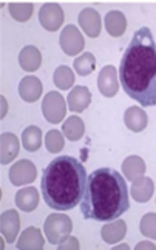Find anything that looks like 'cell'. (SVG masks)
Wrapping results in <instances>:
<instances>
[{
    "label": "cell",
    "mask_w": 156,
    "mask_h": 250,
    "mask_svg": "<svg viewBox=\"0 0 156 250\" xmlns=\"http://www.w3.org/2000/svg\"><path fill=\"white\" fill-rule=\"evenodd\" d=\"M45 244V239L42 236V232L36 227H28L19 236L17 249L30 250V249H42Z\"/></svg>",
    "instance_id": "obj_19"
},
{
    "label": "cell",
    "mask_w": 156,
    "mask_h": 250,
    "mask_svg": "<svg viewBox=\"0 0 156 250\" xmlns=\"http://www.w3.org/2000/svg\"><path fill=\"white\" fill-rule=\"evenodd\" d=\"M39 204V191L34 187H23L16 193V206L22 211H33Z\"/></svg>",
    "instance_id": "obj_21"
},
{
    "label": "cell",
    "mask_w": 156,
    "mask_h": 250,
    "mask_svg": "<svg viewBox=\"0 0 156 250\" xmlns=\"http://www.w3.org/2000/svg\"><path fill=\"white\" fill-rule=\"evenodd\" d=\"M19 63H21L22 70H25L28 73H33V71H36L39 68V66H41L42 54L36 46L26 45V46H23V50L21 51V54H19Z\"/></svg>",
    "instance_id": "obj_18"
},
{
    "label": "cell",
    "mask_w": 156,
    "mask_h": 250,
    "mask_svg": "<svg viewBox=\"0 0 156 250\" xmlns=\"http://www.w3.org/2000/svg\"><path fill=\"white\" fill-rule=\"evenodd\" d=\"M44 230H45V236L48 239V243L57 246L59 243H62L67 236L71 235L73 223L70 216H67L65 213H51L45 219Z\"/></svg>",
    "instance_id": "obj_4"
},
{
    "label": "cell",
    "mask_w": 156,
    "mask_h": 250,
    "mask_svg": "<svg viewBox=\"0 0 156 250\" xmlns=\"http://www.w3.org/2000/svg\"><path fill=\"white\" fill-rule=\"evenodd\" d=\"M79 26L89 37H97L101 34V16L93 8H85L79 13Z\"/></svg>",
    "instance_id": "obj_13"
},
{
    "label": "cell",
    "mask_w": 156,
    "mask_h": 250,
    "mask_svg": "<svg viewBox=\"0 0 156 250\" xmlns=\"http://www.w3.org/2000/svg\"><path fill=\"white\" fill-rule=\"evenodd\" d=\"M0 230H2V235L9 244L16 241V238L19 236V230H21V218H19L16 210L9 208L3 211L2 216H0Z\"/></svg>",
    "instance_id": "obj_10"
},
{
    "label": "cell",
    "mask_w": 156,
    "mask_h": 250,
    "mask_svg": "<svg viewBox=\"0 0 156 250\" xmlns=\"http://www.w3.org/2000/svg\"><path fill=\"white\" fill-rule=\"evenodd\" d=\"M65 146L64 134L57 130H50L45 134V147L50 153H59Z\"/></svg>",
    "instance_id": "obj_28"
},
{
    "label": "cell",
    "mask_w": 156,
    "mask_h": 250,
    "mask_svg": "<svg viewBox=\"0 0 156 250\" xmlns=\"http://www.w3.org/2000/svg\"><path fill=\"white\" fill-rule=\"evenodd\" d=\"M129 207V186L119 171L102 167L89 175L85 193L81 201V211L85 219L109 223L118 219Z\"/></svg>",
    "instance_id": "obj_2"
},
{
    "label": "cell",
    "mask_w": 156,
    "mask_h": 250,
    "mask_svg": "<svg viewBox=\"0 0 156 250\" xmlns=\"http://www.w3.org/2000/svg\"><path fill=\"white\" fill-rule=\"evenodd\" d=\"M91 102V93L84 85H77L70 90L67 98V104L73 113H82Z\"/></svg>",
    "instance_id": "obj_12"
},
{
    "label": "cell",
    "mask_w": 156,
    "mask_h": 250,
    "mask_svg": "<svg viewBox=\"0 0 156 250\" xmlns=\"http://www.w3.org/2000/svg\"><path fill=\"white\" fill-rule=\"evenodd\" d=\"M37 176V168L30 159L17 161L13 167L9 168V181L13 186L22 187L26 184H31Z\"/></svg>",
    "instance_id": "obj_6"
},
{
    "label": "cell",
    "mask_w": 156,
    "mask_h": 250,
    "mask_svg": "<svg viewBox=\"0 0 156 250\" xmlns=\"http://www.w3.org/2000/svg\"><path fill=\"white\" fill-rule=\"evenodd\" d=\"M153 191H155V182H153V179H150L147 176H141L138 179H134L132 184V188H130L132 198L139 204H144V203H147V201H150L153 196Z\"/></svg>",
    "instance_id": "obj_14"
},
{
    "label": "cell",
    "mask_w": 156,
    "mask_h": 250,
    "mask_svg": "<svg viewBox=\"0 0 156 250\" xmlns=\"http://www.w3.org/2000/svg\"><path fill=\"white\" fill-rule=\"evenodd\" d=\"M136 249L138 250H141V249H156V246L150 241H141V243L136 244Z\"/></svg>",
    "instance_id": "obj_31"
},
{
    "label": "cell",
    "mask_w": 156,
    "mask_h": 250,
    "mask_svg": "<svg viewBox=\"0 0 156 250\" xmlns=\"http://www.w3.org/2000/svg\"><path fill=\"white\" fill-rule=\"evenodd\" d=\"M57 247L59 249H79V241L74 238V236H67L62 243L57 244Z\"/></svg>",
    "instance_id": "obj_30"
},
{
    "label": "cell",
    "mask_w": 156,
    "mask_h": 250,
    "mask_svg": "<svg viewBox=\"0 0 156 250\" xmlns=\"http://www.w3.org/2000/svg\"><path fill=\"white\" fill-rule=\"evenodd\" d=\"M67 104L61 93L50 91L45 94L42 101V114L44 118L51 124H59L65 118Z\"/></svg>",
    "instance_id": "obj_5"
},
{
    "label": "cell",
    "mask_w": 156,
    "mask_h": 250,
    "mask_svg": "<svg viewBox=\"0 0 156 250\" xmlns=\"http://www.w3.org/2000/svg\"><path fill=\"white\" fill-rule=\"evenodd\" d=\"M22 146L26 151H37L42 146V131L36 125L26 127L22 133Z\"/></svg>",
    "instance_id": "obj_23"
},
{
    "label": "cell",
    "mask_w": 156,
    "mask_h": 250,
    "mask_svg": "<svg viewBox=\"0 0 156 250\" xmlns=\"http://www.w3.org/2000/svg\"><path fill=\"white\" fill-rule=\"evenodd\" d=\"M9 14L17 22H26L28 19L33 16V9L34 5L33 3H9L8 5Z\"/></svg>",
    "instance_id": "obj_27"
},
{
    "label": "cell",
    "mask_w": 156,
    "mask_h": 250,
    "mask_svg": "<svg viewBox=\"0 0 156 250\" xmlns=\"http://www.w3.org/2000/svg\"><path fill=\"white\" fill-rule=\"evenodd\" d=\"M59 42H61V48L62 51L67 54V56H76L79 54L84 46H85V41L82 37V33L79 31V28L74 26V25H68L65 26L62 33H61V37H59Z\"/></svg>",
    "instance_id": "obj_7"
},
{
    "label": "cell",
    "mask_w": 156,
    "mask_h": 250,
    "mask_svg": "<svg viewBox=\"0 0 156 250\" xmlns=\"http://www.w3.org/2000/svg\"><path fill=\"white\" fill-rule=\"evenodd\" d=\"M105 30L110 36L113 37H121L125 30H127V19L124 16V13L114 9V11H110L109 14H105Z\"/></svg>",
    "instance_id": "obj_20"
},
{
    "label": "cell",
    "mask_w": 156,
    "mask_h": 250,
    "mask_svg": "<svg viewBox=\"0 0 156 250\" xmlns=\"http://www.w3.org/2000/svg\"><path fill=\"white\" fill-rule=\"evenodd\" d=\"M116 249H129V246H127V244H119Z\"/></svg>",
    "instance_id": "obj_33"
},
{
    "label": "cell",
    "mask_w": 156,
    "mask_h": 250,
    "mask_svg": "<svg viewBox=\"0 0 156 250\" xmlns=\"http://www.w3.org/2000/svg\"><path fill=\"white\" fill-rule=\"evenodd\" d=\"M122 90L142 107L156 105V43L150 28L133 34L119 65Z\"/></svg>",
    "instance_id": "obj_1"
},
{
    "label": "cell",
    "mask_w": 156,
    "mask_h": 250,
    "mask_svg": "<svg viewBox=\"0 0 156 250\" xmlns=\"http://www.w3.org/2000/svg\"><path fill=\"white\" fill-rule=\"evenodd\" d=\"M124 122L127 125V128L134 131V133H139L142 131L149 124V118H147V113L144 111V108L141 107H129L125 110L124 114Z\"/></svg>",
    "instance_id": "obj_17"
},
{
    "label": "cell",
    "mask_w": 156,
    "mask_h": 250,
    "mask_svg": "<svg viewBox=\"0 0 156 250\" xmlns=\"http://www.w3.org/2000/svg\"><path fill=\"white\" fill-rule=\"evenodd\" d=\"M74 70L79 76H90L96 68V59L91 53H84L82 56L76 57L74 61Z\"/></svg>",
    "instance_id": "obj_26"
},
{
    "label": "cell",
    "mask_w": 156,
    "mask_h": 250,
    "mask_svg": "<svg viewBox=\"0 0 156 250\" xmlns=\"http://www.w3.org/2000/svg\"><path fill=\"white\" fill-rule=\"evenodd\" d=\"M42 82L36 76H25L19 83V94L25 102H36L42 94Z\"/></svg>",
    "instance_id": "obj_15"
},
{
    "label": "cell",
    "mask_w": 156,
    "mask_h": 250,
    "mask_svg": "<svg viewBox=\"0 0 156 250\" xmlns=\"http://www.w3.org/2000/svg\"><path fill=\"white\" fill-rule=\"evenodd\" d=\"M127 233V223L124 219H114L113 223L102 226L101 236L107 244H118L121 239H124Z\"/></svg>",
    "instance_id": "obj_16"
},
{
    "label": "cell",
    "mask_w": 156,
    "mask_h": 250,
    "mask_svg": "<svg viewBox=\"0 0 156 250\" xmlns=\"http://www.w3.org/2000/svg\"><path fill=\"white\" fill-rule=\"evenodd\" d=\"M89 175L79 159L57 156L48 164L42 176V195L46 206L56 211L73 210L84 198Z\"/></svg>",
    "instance_id": "obj_3"
},
{
    "label": "cell",
    "mask_w": 156,
    "mask_h": 250,
    "mask_svg": "<svg viewBox=\"0 0 156 250\" xmlns=\"http://www.w3.org/2000/svg\"><path fill=\"white\" fill-rule=\"evenodd\" d=\"M39 22L46 31H57L64 23V9L59 3H45L39 11Z\"/></svg>",
    "instance_id": "obj_8"
},
{
    "label": "cell",
    "mask_w": 156,
    "mask_h": 250,
    "mask_svg": "<svg viewBox=\"0 0 156 250\" xmlns=\"http://www.w3.org/2000/svg\"><path fill=\"white\" fill-rule=\"evenodd\" d=\"M0 101H2V105H3V107H2V114H0V116L5 118L6 116V99L2 96V98H0Z\"/></svg>",
    "instance_id": "obj_32"
},
{
    "label": "cell",
    "mask_w": 156,
    "mask_h": 250,
    "mask_svg": "<svg viewBox=\"0 0 156 250\" xmlns=\"http://www.w3.org/2000/svg\"><path fill=\"white\" fill-rule=\"evenodd\" d=\"M97 88L105 98H113L119 91V76L113 65H107L101 70L97 78Z\"/></svg>",
    "instance_id": "obj_9"
},
{
    "label": "cell",
    "mask_w": 156,
    "mask_h": 250,
    "mask_svg": "<svg viewBox=\"0 0 156 250\" xmlns=\"http://www.w3.org/2000/svg\"><path fill=\"white\" fill-rule=\"evenodd\" d=\"M122 175L129 181H134L145 175V162L139 156H129L122 162Z\"/></svg>",
    "instance_id": "obj_22"
},
{
    "label": "cell",
    "mask_w": 156,
    "mask_h": 250,
    "mask_svg": "<svg viewBox=\"0 0 156 250\" xmlns=\"http://www.w3.org/2000/svg\"><path fill=\"white\" fill-rule=\"evenodd\" d=\"M141 233L150 239H156V213H147L141 219Z\"/></svg>",
    "instance_id": "obj_29"
},
{
    "label": "cell",
    "mask_w": 156,
    "mask_h": 250,
    "mask_svg": "<svg viewBox=\"0 0 156 250\" xmlns=\"http://www.w3.org/2000/svg\"><path fill=\"white\" fill-rule=\"evenodd\" d=\"M74 79H76L74 73L71 71L70 66H67V65L57 66L54 71V76H53L54 85L61 90H70L74 83Z\"/></svg>",
    "instance_id": "obj_25"
},
{
    "label": "cell",
    "mask_w": 156,
    "mask_h": 250,
    "mask_svg": "<svg viewBox=\"0 0 156 250\" xmlns=\"http://www.w3.org/2000/svg\"><path fill=\"white\" fill-rule=\"evenodd\" d=\"M62 130L67 139L70 141H79L84 136V131H85V124L79 116H70L62 125Z\"/></svg>",
    "instance_id": "obj_24"
},
{
    "label": "cell",
    "mask_w": 156,
    "mask_h": 250,
    "mask_svg": "<svg viewBox=\"0 0 156 250\" xmlns=\"http://www.w3.org/2000/svg\"><path fill=\"white\" fill-rule=\"evenodd\" d=\"M19 150H21V142L16 134L2 133L0 136V162L3 166L13 162L19 155Z\"/></svg>",
    "instance_id": "obj_11"
}]
</instances>
